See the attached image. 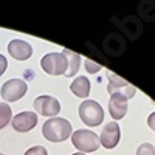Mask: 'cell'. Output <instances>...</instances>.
<instances>
[{
    "mask_svg": "<svg viewBox=\"0 0 155 155\" xmlns=\"http://www.w3.org/2000/svg\"><path fill=\"white\" fill-rule=\"evenodd\" d=\"M79 118L85 126L95 127L99 126L104 120V110L99 102L93 99H84V102H81L79 106Z\"/></svg>",
    "mask_w": 155,
    "mask_h": 155,
    "instance_id": "7a4b0ae2",
    "label": "cell"
},
{
    "mask_svg": "<svg viewBox=\"0 0 155 155\" xmlns=\"http://www.w3.org/2000/svg\"><path fill=\"white\" fill-rule=\"evenodd\" d=\"M147 126L155 132V112H152V113L149 115V118H147Z\"/></svg>",
    "mask_w": 155,
    "mask_h": 155,
    "instance_id": "d6986e66",
    "label": "cell"
},
{
    "mask_svg": "<svg viewBox=\"0 0 155 155\" xmlns=\"http://www.w3.org/2000/svg\"><path fill=\"white\" fill-rule=\"evenodd\" d=\"M37 124V115L34 112H20L12 118V127L17 132H30Z\"/></svg>",
    "mask_w": 155,
    "mask_h": 155,
    "instance_id": "9c48e42d",
    "label": "cell"
},
{
    "mask_svg": "<svg viewBox=\"0 0 155 155\" xmlns=\"http://www.w3.org/2000/svg\"><path fill=\"white\" fill-rule=\"evenodd\" d=\"M8 53L11 54V58H14L17 61H27L31 58L33 54V47L20 39H14L8 44Z\"/></svg>",
    "mask_w": 155,
    "mask_h": 155,
    "instance_id": "8fae6325",
    "label": "cell"
},
{
    "mask_svg": "<svg viewBox=\"0 0 155 155\" xmlns=\"http://www.w3.org/2000/svg\"><path fill=\"white\" fill-rule=\"evenodd\" d=\"M71 143H73V146L79 150L81 153L95 152L101 146L98 135L95 132H92V130H85V129H79V130H74L73 132Z\"/></svg>",
    "mask_w": 155,
    "mask_h": 155,
    "instance_id": "3957f363",
    "label": "cell"
},
{
    "mask_svg": "<svg viewBox=\"0 0 155 155\" xmlns=\"http://www.w3.org/2000/svg\"><path fill=\"white\" fill-rule=\"evenodd\" d=\"M70 90H71V93L74 96L87 99L88 95H90V81H88V78H85V76L74 78L71 85H70Z\"/></svg>",
    "mask_w": 155,
    "mask_h": 155,
    "instance_id": "7c38bea8",
    "label": "cell"
},
{
    "mask_svg": "<svg viewBox=\"0 0 155 155\" xmlns=\"http://www.w3.org/2000/svg\"><path fill=\"white\" fill-rule=\"evenodd\" d=\"M62 54L65 56V59H67V71H65V76L67 78H73V74H76L78 70H79V67H81V56L78 54V53H74V51L68 50V48L64 50Z\"/></svg>",
    "mask_w": 155,
    "mask_h": 155,
    "instance_id": "4fadbf2b",
    "label": "cell"
},
{
    "mask_svg": "<svg viewBox=\"0 0 155 155\" xmlns=\"http://www.w3.org/2000/svg\"><path fill=\"white\" fill-rule=\"evenodd\" d=\"M135 155H155V147L150 143H143L138 146Z\"/></svg>",
    "mask_w": 155,
    "mask_h": 155,
    "instance_id": "9a60e30c",
    "label": "cell"
},
{
    "mask_svg": "<svg viewBox=\"0 0 155 155\" xmlns=\"http://www.w3.org/2000/svg\"><path fill=\"white\" fill-rule=\"evenodd\" d=\"M11 107L6 102H0V130L8 126V123L11 121Z\"/></svg>",
    "mask_w": 155,
    "mask_h": 155,
    "instance_id": "5bb4252c",
    "label": "cell"
},
{
    "mask_svg": "<svg viewBox=\"0 0 155 155\" xmlns=\"http://www.w3.org/2000/svg\"><path fill=\"white\" fill-rule=\"evenodd\" d=\"M127 98L121 93H113L109 99V112L113 120H123L127 113Z\"/></svg>",
    "mask_w": 155,
    "mask_h": 155,
    "instance_id": "30bf717a",
    "label": "cell"
},
{
    "mask_svg": "<svg viewBox=\"0 0 155 155\" xmlns=\"http://www.w3.org/2000/svg\"><path fill=\"white\" fill-rule=\"evenodd\" d=\"M28 85L23 79H19V78H14V79H9L2 85V98L6 102H16L19 99H22L25 95H27Z\"/></svg>",
    "mask_w": 155,
    "mask_h": 155,
    "instance_id": "5b68a950",
    "label": "cell"
},
{
    "mask_svg": "<svg viewBox=\"0 0 155 155\" xmlns=\"http://www.w3.org/2000/svg\"><path fill=\"white\" fill-rule=\"evenodd\" d=\"M34 110L39 115L44 116H50V118H54L56 115H59L61 112V102L48 95H42L34 99Z\"/></svg>",
    "mask_w": 155,
    "mask_h": 155,
    "instance_id": "52a82bcc",
    "label": "cell"
},
{
    "mask_svg": "<svg viewBox=\"0 0 155 155\" xmlns=\"http://www.w3.org/2000/svg\"><path fill=\"white\" fill-rule=\"evenodd\" d=\"M73 155H85V153H81V152H76V153H73Z\"/></svg>",
    "mask_w": 155,
    "mask_h": 155,
    "instance_id": "ffe728a7",
    "label": "cell"
},
{
    "mask_svg": "<svg viewBox=\"0 0 155 155\" xmlns=\"http://www.w3.org/2000/svg\"><path fill=\"white\" fill-rule=\"evenodd\" d=\"M23 155H48V152H47V149L44 146H33Z\"/></svg>",
    "mask_w": 155,
    "mask_h": 155,
    "instance_id": "e0dca14e",
    "label": "cell"
},
{
    "mask_svg": "<svg viewBox=\"0 0 155 155\" xmlns=\"http://www.w3.org/2000/svg\"><path fill=\"white\" fill-rule=\"evenodd\" d=\"M41 65L45 73L51 76H61L67 71V59L62 53H48L42 58Z\"/></svg>",
    "mask_w": 155,
    "mask_h": 155,
    "instance_id": "277c9868",
    "label": "cell"
},
{
    "mask_svg": "<svg viewBox=\"0 0 155 155\" xmlns=\"http://www.w3.org/2000/svg\"><path fill=\"white\" fill-rule=\"evenodd\" d=\"M42 135L51 143H62L71 135V124L65 118H50L42 127Z\"/></svg>",
    "mask_w": 155,
    "mask_h": 155,
    "instance_id": "6da1fadb",
    "label": "cell"
},
{
    "mask_svg": "<svg viewBox=\"0 0 155 155\" xmlns=\"http://www.w3.org/2000/svg\"><path fill=\"white\" fill-rule=\"evenodd\" d=\"M0 155H5V153H2V152H0Z\"/></svg>",
    "mask_w": 155,
    "mask_h": 155,
    "instance_id": "44dd1931",
    "label": "cell"
},
{
    "mask_svg": "<svg viewBox=\"0 0 155 155\" xmlns=\"http://www.w3.org/2000/svg\"><path fill=\"white\" fill-rule=\"evenodd\" d=\"M6 67H8V61L3 54H0V76H2L5 71H6Z\"/></svg>",
    "mask_w": 155,
    "mask_h": 155,
    "instance_id": "ac0fdd59",
    "label": "cell"
},
{
    "mask_svg": "<svg viewBox=\"0 0 155 155\" xmlns=\"http://www.w3.org/2000/svg\"><path fill=\"white\" fill-rule=\"evenodd\" d=\"M107 78H109V85H107V92L109 95L113 93H121L124 95L127 99H130L137 95V88L134 85H130L126 79L120 78L118 74H115L112 71H107Z\"/></svg>",
    "mask_w": 155,
    "mask_h": 155,
    "instance_id": "8992f818",
    "label": "cell"
},
{
    "mask_svg": "<svg viewBox=\"0 0 155 155\" xmlns=\"http://www.w3.org/2000/svg\"><path fill=\"white\" fill-rule=\"evenodd\" d=\"M101 68H102V65H99L98 62H93V61H90V59L85 61V70H87V73L95 74V73H98Z\"/></svg>",
    "mask_w": 155,
    "mask_h": 155,
    "instance_id": "2e32d148",
    "label": "cell"
},
{
    "mask_svg": "<svg viewBox=\"0 0 155 155\" xmlns=\"http://www.w3.org/2000/svg\"><path fill=\"white\" fill-rule=\"evenodd\" d=\"M120 137H121V130L120 126L116 123H107L101 130L99 135V144L106 149H113L118 146L120 143Z\"/></svg>",
    "mask_w": 155,
    "mask_h": 155,
    "instance_id": "ba28073f",
    "label": "cell"
}]
</instances>
